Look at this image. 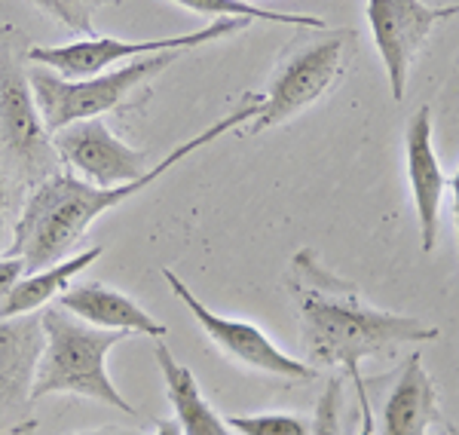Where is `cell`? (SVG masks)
<instances>
[{"instance_id": "1", "label": "cell", "mask_w": 459, "mask_h": 435, "mask_svg": "<svg viewBox=\"0 0 459 435\" xmlns=\"http://www.w3.org/2000/svg\"><path fill=\"white\" fill-rule=\"evenodd\" d=\"M291 304L298 309L300 344L307 365L343 368L355 383L361 405V435L374 432L371 405H368L361 362L383 352H395L402 344H426L441 335L438 326H429L420 316L389 313L365 300L359 285L334 276L313 248H300L285 273Z\"/></svg>"}, {"instance_id": "2", "label": "cell", "mask_w": 459, "mask_h": 435, "mask_svg": "<svg viewBox=\"0 0 459 435\" xmlns=\"http://www.w3.org/2000/svg\"><path fill=\"white\" fill-rule=\"evenodd\" d=\"M257 110H261V99H248L239 110H233L224 120L212 123V126L199 132L196 138L181 142L172 153H166L157 166L147 169V175H142L138 181L120 184V187H99V184H89L83 178H74V175H62V172L43 178L34 187V194L28 196L25 209H22V215L16 221L10 257H19V261L25 264V273L53 267V264L71 257L77 252L86 231L105 215V212L117 209V205L132 200L135 194L147 190L153 181H160L169 169H175L181 160L196 153L199 147L212 144L214 138L239 129L242 123L255 120Z\"/></svg>"}, {"instance_id": "3", "label": "cell", "mask_w": 459, "mask_h": 435, "mask_svg": "<svg viewBox=\"0 0 459 435\" xmlns=\"http://www.w3.org/2000/svg\"><path fill=\"white\" fill-rule=\"evenodd\" d=\"M40 326L43 352L37 362L31 402L47 396H83L123 414H135V405L114 387L108 371V352L126 341L123 331H101L58 304L43 307Z\"/></svg>"}, {"instance_id": "4", "label": "cell", "mask_w": 459, "mask_h": 435, "mask_svg": "<svg viewBox=\"0 0 459 435\" xmlns=\"http://www.w3.org/2000/svg\"><path fill=\"white\" fill-rule=\"evenodd\" d=\"M178 56L181 53L142 56L120 65L117 71H105L80 80H65L49 68H34L28 80H31V92L37 110L43 117V126L53 135V132L71 126V123L92 120V117H101L108 110L120 108L132 92L142 90L144 83H151L153 77H160L166 68H172Z\"/></svg>"}, {"instance_id": "5", "label": "cell", "mask_w": 459, "mask_h": 435, "mask_svg": "<svg viewBox=\"0 0 459 435\" xmlns=\"http://www.w3.org/2000/svg\"><path fill=\"white\" fill-rule=\"evenodd\" d=\"M350 43V31H328L325 37L291 43V49L273 74L270 90L261 95V110L246 129L248 135L279 126V123L298 117L309 105H316L343 74Z\"/></svg>"}, {"instance_id": "6", "label": "cell", "mask_w": 459, "mask_h": 435, "mask_svg": "<svg viewBox=\"0 0 459 435\" xmlns=\"http://www.w3.org/2000/svg\"><path fill=\"white\" fill-rule=\"evenodd\" d=\"M251 22L246 19H218L212 25L190 34L157 37V40H117V37H83V40L62 43V47H31L25 53L28 62L49 68L65 80L95 77V74L114 68L117 62L126 65L132 58L157 56V53H187V49L205 47V43L224 40V37L242 31Z\"/></svg>"}, {"instance_id": "7", "label": "cell", "mask_w": 459, "mask_h": 435, "mask_svg": "<svg viewBox=\"0 0 459 435\" xmlns=\"http://www.w3.org/2000/svg\"><path fill=\"white\" fill-rule=\"evenodd\" d=\"M0 160H10L31 181L49 178L58 166V153L37 110L31 80L6 47L0 49Z\"/></svg>"}, {"instance_id": "8", "label": "cell", "mask_w": 459, "mask_h": 435, "mask_svg": "<svg viewBox=\"0 0 459 435\" xmlns=\"http://www.w3.org/2000/svg\"><path fill=\"white\" fill-rule=\"evenodd\" d=\"M162 279H166L169 289L175 291V298L190 309V316H194L196 326L205 331V337L224 352L230 362L251 368V371H261V374H273V378H285V380H313L318 374L313 365L288 356L282 346L273 344V337H266L257 326H251L246 319H227V316L209 309L194 291H190V285L184 283L178 273L162 267Z\"/></svg>"}, {"instance_id": "9", "label": "cell", "mask_w": 459, "mask_h": 435, "mask_svg": "<svg viewBox=\"0 0 459 435\" xmlns=\"http://www.w3.org/2000/svg\"><path fill=\"white\" fill-rule=\"evenodd\" d=\"M454 16H459V4L429 6L423 0H368V25H371L383 68L389 74V90L395 101H404L407 77L426 37L438 22Z\"/></svg>"}, {"instance_id": "10", "label": "cell", "mask_w": 459, "mask_h": 435, "mask_svg": "<svg viewBox=\"0 0 459 435\" xmlns=\"http://www.w3.org/2000/svg\"><path fill=\"white\" fill-rule=\"evenodd\" d=\"M53 147L65 166L77 169L83 181L99 187H120V184L138 181L151 169L147 151L117 138L99 117L53 132Z\"/></svg>"}, {"instance_id": "11", "label": "cell", "mask_w": 459, "mask_h": 435, "mask_svg": "<svg viewBox=\"0 0 459 435\" xmlns=\"http://www.w3.org/2000/svg\"><path fill=\"white\" fill-rule=\"evenodd\" d=\"M404 151H407V181H411L413 209H417L420 242L423 252H432L438 242L441 224V196L447 187L441 160L432 144V108L423 105L407 120L404 129Z\"/></svg>"}, {"instance_id": "12", "label": "cell", "mask_w": 459, "mask_h": 435, "mask_svg": "<svg viewBox=\"0 0 459 435\" xmlns=\"http://www.w3.org/2000/svg\"><path fill=\"white\" fill-rule=\"evenodd\" d=\"M40 352V316L0 319V426H6V420H16L31 402Z\"/></svg>"}, {"instance_id": "13", "label": "cell", "mask_w": 459, "mask_h": 435, "mask_svg": "<svg viewBox=\"0 0 459 435\" xmlns=\"http://www.w3.org/2000/svg\"><path fill=\"white\" fill-rule=\"evenodd\" d=\"M56 304L101 331L144 335V337H153V341H162V337L169 335V328L162 326L160 319H153L144 307H138L129 294L110 289L105 283L68 285V289L56 298Z\"/></svg>"}, {"instance_id": "14", "label": "cell", "mask_w": 459, "mask_h": 435, "mask_svg": "<svg viewBox=\"0 0 459 435\" xmlns=\"http://www.w3.org/2000/svg\"><path fill=\"white\" fill-rule=\"evenodd\" d=\"M435 423H441L438 389L429 378L423 356L413 352L383 405V435H429Z\"/></svg>"}, {"instance_id": "15", "label": "cell", "mask_w": 459, "mask_h": 435, "mask_svg": "<svg viewBox=\"0 0 459 435\" xmlns=\"http://www.w3.org/2000/svg\"><path fill=\"white\" fill-rule=\"evenodd\" d=\"M153 356H157L162 380H166V396H169V402H172V411H175V420H178V426H181V432L184 435H230L227 420L205 402L194 371L178 362L172 356V350L162 341H157Z\"/></svg>"}, {"instance_id": "16", "label": "cell", "mask_w": 459, "mask_h": 435, "mask_svg": "<svg viewBox=\"0 0 459 435\" xmlns=\"http://www.w3.org/2000/svg\"><path fill=\"white\" fill-rule=\"evenodd\" d=\"M105 248L101 246H89L83 252H74L65 261L53 264V267H43L34 273H25L10 291L6 298L0 300V319H16V316H31L34 309L49 307L53 300L62 294L74 279L83 273L89 264H95L101 257Z\"/></svg>"}, {"instance_id": "17", "label": "cell", "mask_w": 459, "mask_h": 435, "mask_svg": "<svg viewBox=\"0 0 459 435\" xmlns=\"http://www.w3.org/2000/svg\"><path fill=\"white\" fill-rule=\"evenodd\" d=\"M172 4L184 6V10H190V13H199V16L276 22V25H294V28H307V31H328V22L322 16H300V13L266 10V6L248 4V0H172Z\"/></svg>"}, {"instance_id": "18", "label": "cell", "mask_w": 459, "mask_h": 435, "mask_svg": "<svg viewBox=\"0 0 459 435\" xmlns=\"http://www.w3.org/2000/svg\"><path fill=\"white\" fill-rule=\"evenodd\" d=\"M31 4L62 22L68 31L80 37H95V13L101 6H117L120 0H31Z\"/></svg>"}, {"instance_id": "19", "label": "cell", "mask_w": 459, "mask_h": 435, "mask_svg": "<svg viewBox=\"0 0 459 435\" xmlns=\"http://www.w3.org/2000/svg\"><path fill=\"white\" fill-rule=\"evenodd\" d=\"M227 426L239 435H313V423L288 411H273V414H233L227 417Z\"/></svg>"}, {"instance_id": "20", "label": "cell", "mask_w": 459, "mask_h": 435, "mask_svg": "<svg viewBox=\"0 0 459 435\" xmlns=\"http://www.w3.org/2000/svg\"><path fill=\"white\" fill-rule=\"evenodd\" d=\"M313 435H346L343 430V380L331 378L316 405Z\"/></svg>"}, {"instance_id": "21", "label": "cell", "mask_w": 459, "mask_h": 435, "mask_svg": "<svg viewBox=\"0 0 459 435\" xmlns=\"http://www.w3.org/2000/svg\"><path fill=\"white\" fill-rule=\"evenodd\" d=\"M22 276H25V264H22L19 257H10V255L0 257V300L6 298V291H10Z\"/></svg>"}, {"instance_id": "22", "label": "cell", "mask_w": 459, "mask_h": 435, "mask_svg": "<svg viewBox=\"0 0 459 435\" xmlns=\"http://www.w3.org/2000/svg\"><path fill=\"white\" fill-rule=\"evenodd\" d=\"M4 231H6V175L0 169V246H4Z\"/></svg>"}, {"instance_id": "23", "label": "cell", "mask_w": 459, "mask_h": 435, "mask_svg": "<svg viewBox=\"0 0 459 435\" xmlns=\"http://www.w3.org/2000/svg\"><path fill=\"white\" fill-rule=\"evenodd\" d=\"M153 435H184V432H181V426H178V420L169 417V420H157V432Z\"/></svg>"}, {"instance_id": "24", "label": "cell", "mask_w": 459, "mask_h": 435, "mask_svg": "<svg viewBox=\"0 0 459 435\" xmlns=\"http://www.w3.org/2000/svg\"><path fill=\"white\" fill-rule=\"evenodd\" d=\"M450 194H454V212H456V242H459V169L450 178Z\"/></svg>"}, {"instance_id": "25", "label": "cell", "mask_w": 459, "mask_h": 435, "mask_svg": "<svg viewBox=\"0 0 459 435\" xmlns=\"http://www.w3.org/2000/svg\"><path fill=\"white\" fill-rule=\"evenodd\" d=\"M77 435H142V432H132V430H114V426H108V430H92V432H77Z\"/></svg>"}, {"instance_id": "26", "label": "cell", "mask_w": 459, "mask_h": 435, "mask_svg": "<svg viewBox=\"0 0 459 435\" xmlns=\"http://www.w3.org/2000/svg\"><path fill=\"white\" fill-rule=\"evenodd\" d=\"M447 435H459V430H450V432H447Z\"/></svg>"}]
</instances>
